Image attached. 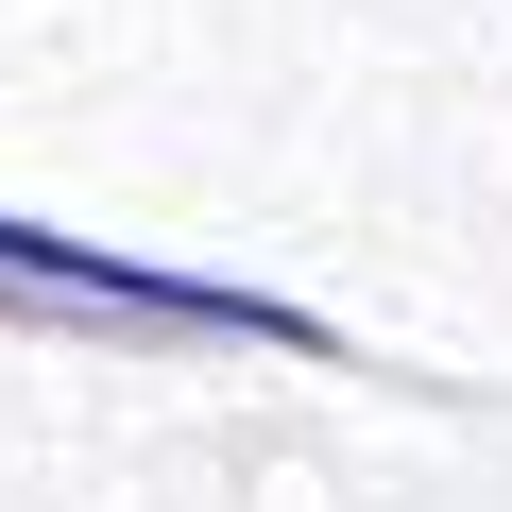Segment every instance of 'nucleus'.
<instances>
[{
    "mask_svg": "<svg viewBox=\"0 0 512 512\" xmlns=\"http://www.w3.org/2000/svg\"><path fill=\"white\" fill-rule=\"evenodd\" d=\"M0 308L137 325V342H274V359H325V342H342V325H325V308H291V291H222V274L103 256V239H52V222H0Z\"/></svg>",
    "mask_w": 512,
    "mask_h": 512,
    "instance_id": "obj_1",
    "label": "nucleus"
}]
</instances>
